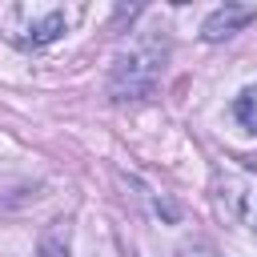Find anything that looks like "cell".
I'll return each instance as SVG.
<instances>
[{"mask_svg":"<svg viewBox=\"0 0 257 257\" xmlns=\"http://www.w3.org/2000/svg\"><path fill=\"white\" fill-rule=\"evenodd\" d=\"M161 68H165V40L157 36H137L128 40L116 56H112V68H108V96L112 100H145L157 80H161Z\"/></svg>","mask_w":257,"mask_h":257,"instance_id":"6da1fadb","label":"cell"},{"mask_svg":"<svg viewBox=\"0 0 257 257\" xmlns=\"http://www.w3.org/2000/svg\"><path fill=\"white\" fill-rule=\"evenodd\" d=\"M80 8H60V4H12L0 12L4 20V36L20 48H44L52 44L56 36L68 32V24L76 20Z\"/></svg>","mask_w":257,"mask_h":257,"instance_id":"7a4b0ae2","label":"cell"},{"mask_svg":"<svg viewBox=\"0 0 257 257\" xmlns=\"http://www.w3.org/2000/svg\"><path fill=\"white\" fill-rule=\"evenodd\" d=\"M213 189H217L221 205H225L245 229L257 233V173H245V169L221 165L217 177H213Z\"/></svg>","mask_w":257,"mask_h":257,"instance_id":"3957f363","label":"cell"},{"mask_svg":"<svg viewBox=\"0 0 257 257\" xmlns=\"http://www.w3.org/2000/svg\"><path fill=\"white\" fill-rule=\"evenodd\" d=\"M253 16H257V12H253V8H245V4H225V8H217V12L201 24V36H205L209 44L229 40V36H233V32H241Z\"/></svg>","mask_w":257,"mask_h":257,"instance_id":"277c9868","label":"cell"},{"mask_svg":"<svg viewBox=\"0 0 257 257\" xmlns=\"http://www.w3.org/2000/svg\"><path fill=\"white\" fill-rule=\"evenodd\" d=\"M233 116H237V124L245 133H257V84L253 88H241L233 96Z\"/></svg>","mask_w":257,"mask_h":257,"instance_id":"5b68a950","label":"cell"}]
</instances>
